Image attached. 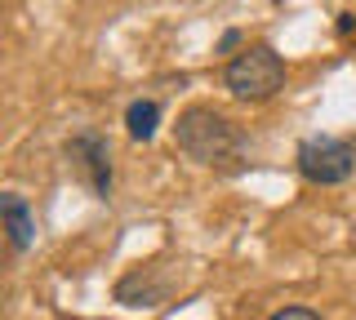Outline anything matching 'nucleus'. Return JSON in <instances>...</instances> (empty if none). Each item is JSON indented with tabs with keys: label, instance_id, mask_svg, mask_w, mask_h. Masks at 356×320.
Masks as SVG:
<instances>
[{
	"label": "nucleus",
	"instance_id": "obj_1",
	"mask_svg": "<svg viewBox=\"0 0 356 320\" xmlns=\"http://www.w3.org/2000/svg\"><path fill=\"white\" fill-rule=\"evenodd\" d=\"M174 142L196 165H236L245 156V134L214 107H187L174 125Z\"/></svg>",
	"mask_w": 356,
	"mask_h": 320
},
{
	"label": "nucleus",
	"instance_id": "obj_2",
	"mask_svg": "<svg viewBox=\"0 0 356 320\" xmlns=\"http://www.w3.org/2000/svg\"><path fill=\"white\" fill-rule=\"evenodd\" d=\"M285 85V58L272 45H250L222 67V90L236 103H267Z\"/></svg>",
	"mask_w": 356,
	"mask_h": 320
},
{
	"label": "nucleus",
	"instance_id": "obj_3",
	"mask_svg": "<svg viewBox=\"0 0 356 320\" xmlns=\"http://www.w3.org/2000/svg\"><path fill=\"white\" fill-rule=\"evenodd\" d=\"M356 169V147L348 138H307L298 147V174L316 187H334V183H348Z\"/></svg>",
	"mask_w": 356,
	"mask_h": 320
},
{
	"label": "nucleus",
	"instance_id": "obj_4",
	"mask_svg": "<svg viewBox=\"0 0 356 320\" xmlns=\"http://www.w3.org/2000/svg\"><path fill=\"white\" fill-rule=\"evenodd\" d=\"M67 160H76V169L85 174L94 196L107 201L111 196V147H107V138L94 134V129H81V134L67 142Z\"/></svg>",
	"mask_w": 356,
	"mask_h": 320
},
{
	"label": "nucleus",
	"instance_id": "obj_5",
	"mask_svg": "<svg viewBox=\"0 0 356 320\" xmlns=\"http://www.w3.org/2000/svg\"><path fill=\"white\" fill-rule=\"evenodd\" d=\"M165 294H170V285H165L152 267H138V271H129V276H120V280H116V303L138 307V312H152V307H161Z\"/></svg>",
	"mask_w": 356,
	"mask_h": 320
},
{
	"label": "nucleus",
	"instance_id": "obj_6",
	"mask_svg": "<svg viewBox=\"0 0 356 320\" xmlns=\"http://www.w3.org/2000/svg\"><path fill=\"white\" fill-rule=\"evenodd\" d=\"M0 218H5V231H9V245L18 253L31 249V240H36V218H31L27 201H22L18 192H5L0 196Z\"/></svg>",
	"mask_w": 356,
	"mask_h": 320
},
{
	"label": "nucleus",
	"instance_id": "obj_7",
	"mask_svg": "<svg viewBox=\"0 0 356 320\" xmlns=\"http://www.w3.org/2000/svg\"><path fill=\"white\" fill-rule=\"evenodd\" d=\"M156 125H161V103L156 98H134L129 112H125V129L134 142H152L156 138Z\"/></svg>",
	"mask_w": 356,
	"mask_h": 320
},
{
	"label": "nucleus",
	"instance_id": "obj_8",
	"mask_svg": "<svg viewBox=\"0 0 356 320\" xmlns=\"http://www.w3.org/2000/svg\"><path fill=\"white\" fill-rule=\"evenodd\" d=\"M267 320H321L312 307H281V312H272Z\"/></svg>",
	"mask_w": 356,
	"mask_h": 320
},
{
	"label": "nucleus",
	"instance_id": "obj_9",
	"mask_svg": "<svg viewBox=\"0 0 356 320\" xmlns=\"http://www.w3.org/2000/svg\"><path fill=\"white\" fill-rule=\"evenodd\" d=\"M236 45H241V31L232 27V31H222V40H218V53H232Z\"/></svg>",
	"mask_w": 356,
	"mask_h": 320
},
{
	"label": "nucleus",
	"instance_id": "obj_10",
	"mask_svg": "<svg viewBox=\"0 0 356 320\" xmlns=\"http://www.w3.org/2000/svg\"><path fill=\"white\" fill-rule=\"evenodd\" d=\"M334 31H339V36L348 40L352 31H356V14H339V27H334Z\"/></svg>",
	"mask_w": 356,
	"mask_h": 320
}]
</instances>
